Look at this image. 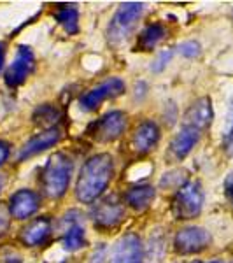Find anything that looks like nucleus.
Instances as JSON below:
<instances>
[{
  "label": "nucleus",
  "mask_w": 233,
  "mask_h": 263,
  "mask_svg": "<svg viewBox=\"0 0 233 263\" xmlns=\"http://www.w3.org/2000/svg\"><path fill=\"white\" fill-rule=\"evenodd\" d=\"M114 176L112 156L107 153L95 155L83 165L75 184V197L81 203H93L104 195Z\"/></svg>",
  "instance_id": "nucleus-1"
},
{
  "label": "nucleus",
  "mask_w": 233,
  "mask_h": 263,
  "mask_svg": "<svg viewBox=\"0 0 233 263\" xmlns=\"http://www.w3.org/2000/svg\"><path fill=\"white\" fill-rule=\"evenodd\" d=\"M72 176V160L65 153H54L44 165L41 174V186L46 197L60 198L65 195L70 184Z\"/></svg>",
  "instance_id": "nucleus-2"
},
{
  "label": "nucleus",
  "mask_w": 233,
  "mask_h": 263,
  "mask_svg": "<svg viewBox=\"0 0 233 263\" xmlns=\"http://www.w3.org/2000/svg\"><path fill=\"white\" fill-rule=\"evenodd\" d=\"M144 12V4L141 2H125L114 12L111 23L107 27V39L109 44L114 48H120L130 39L135 32L137 23Z\"/></svg>",
  "instance_id": "nucleus-3"
},
{
  "label": "nucleus",
  "mask_w": 233,
  "mask_h": 263,
  "mask_svg": "<svg viewBox=\"0 0 233 263\" xmlns=\"http://www.w3.org/2000/svg\"><path fill=\"white\" fill-rule=\"evenodd\" d=\"M203 190L198 181H188L179 188L172 202V213L177 219H193L202 213Z\"/></svg>",
  "instance_id": "nucleus-4"
},
{
  "label": "nucleus",
  "mask_w": 233,
  "mask_h": 263,
  "mask_svg": "<svg viewBox=\"0 0 233 263\" xmlns=\"http://www.w3.org/2000/svg\"><path fill=\"white\" fill-rule=\"evenodd\" d=\"M126 130V114L121 111H111L91 123L88 134L99 142H112L120 139Z\"/></svg>",
  "instance_id": "nucleus-5"
},
{
  "label": "nucleus",
  "mask_w": 233,
  "mask_h": 263,
  "mask_svg": "<svg viewBox=\"0 0 233 263\" xmlns=\"http://www.w3.org/2000/svg\"><path fill=\"white\" fill-rule=\"evenodd\" d=\"M33 67H35V58H33L32 49L28 46L21 44L16 49L14 60L7 67L4 81H6L9 88H18L27 81V78L32 74Z\"/></svg>",
  "instance_id": "nucleus-6"
},
{
  "label": "nucleus",
  "mask_w": 233,
  "mask_h": 263,
  "mask_svg": "<svg viewBox=\"0 0 233 263\" xmlns=\"http://www.w3.org/2000/svg\"><path fill=\"white\" fill-rule=\"evenodd\" d=\"M123 218H125V209L114 195L96 202V205L91 211L93 224L100 230H111V228L118 227L123 221Z\"/></svg>",
  "instance_id": "nucleus-7"
},
{
  "label": "nucleus",
  "mask_w": 233,
  "mask_h": 263,
  "mask_svg": "<svg viewBox=\"0 0 233 263\" xmlns=\"http://www.w3.org/2000/svg\"><path fill=\"white\" fill-rule=\"evenodd\" d=\"M123 91H125V83L120 78H112L84 93L79 99V104H81V109H84V111H95V109L100 107L102 102H105L107 99H116Z\"/></svg>",
  "instance_id": "nucleus-8"
},
{
  "label": "nucleus",
  "mask_w": 233,
  "mask_h": 263,
  "mask_svg": "<svg viewBox=\"0 0 233 263\" xmlns=\"http://www.w3.org/2000/svg\"><path fill=\"white\" fill-rule=\"evenodd\" d=\"M210 244V233L202 227H186L177 232L173 246L176 251L181 254L200 253Z\"/></svg>",
  "instance_id": "nucleus-9"
},
{
  "label": "nucleus",
  "mask_w": 233,
  "mask_h": 263,
  "mask_svg": "<svg viewBox=\"0 0 233 263\" xmlns=\"http://www.w3.org/2000/svg\"><path fill=\"white\" fill-rule=\"evenodd\" d=\"M142 240L137 233H125L112 248L111 263H142Z\"/></svg>",
  "instance_id": "nucleus-10"
},
{
  "label": "nucleus",
  "mask_w": 233,
  "mask_h": 263,
  "mask_svg": "<svg viewBox=\"0 0 233 263\" xmlns=\"http://www.w3.org/2000/svg\"><path fill=\"white\" fill-rule=\"evenodd\" d=\"M212 118H214L212 102H210L209 97H202L197 102H193L188 107V111L184 112L183 126L202 132L212 123Z\"/></svg>",
  "instance_id": "nucleus-11"
},
{
  "label": "nucleus",
  "mask_w": 233,
  "mask_h": 263,
  "mask_svg": "<svg viewBox=\"0 0 233 263\" xmlns=\"http://www.w3.org/2000/svg\"><path fill=\"white\" fill-rule=\"evenodd\" d=\"M41 205V197L32 190H18L9 198V214L16 219H27L37 213Z\"/></svg>",
  "instance_id": "nucleus-12"
},
{
  "label": "nucleus",
  "mask_w": 233,
  "mask_h": 263,
  "mask_svg": "<svg viewBox=\"0 0 233 263\" xmlns=\"http://www.w3.org/2000/svg\"><path fill=\"white\" fill-rule=\"evenodd\" d=\"M62 134L60 130L54 126V128H46L44 132H41V134H37L35 137H32L28 142H25V146L21 147L20 153H18V160L20 162H25V160L32 158V156L39 155V153L49 149V147H53L54 144L60 141Z\"/></svg>",
  "instance_id": "nucleus-13"
},
{
  "label": "nucleus",
  "mask_w": 233,
  "mask_h": 263,
  "mask_svg": "<svg viewBox=\"0 0 233 263\" xmlns=\"http://www.w3.org/2000/svg\"><path fill=\"white\" fill-rule=\"evenodd\" d=\"M160 141V128L154 121H142L141 125L135 128L132 137V147L139 155H146Z\"/></svg>",
  "instance_id": "nucleus-14"
},
{
  "label": "nucleus",
  "mask_w": 233,
  "mask_h": 263,
  "mask_svg": "<svg viewBox=\"0 0 233 263\" xmlns=\"http://www.w3.org/2000/svg\"><path fill=\"white\" fill-rule=\"evenodd\" d=\"M200 139V132L195 128H188V126H183L179 134H176V137L172 139L170 142V153L173 155V158L183 160L191 153L195 147V144Z\"/></svg>",
  "instance_id": "nucleus-15"
},
{
  "label": "nucleus",
  "mask_w": 233,
  "mask_h": 263,
  "mask_svg": "<svg viewBox=\"0 0 233 263\" xmlns=\"http://www.w3.org/2000/svg\"><path fill=\"white\" fill-rule=\"evenodd\" d=\"M49 233H51L49 218H37L21 230V240H23V244L33 248V246H39L44 242L49 237Z\"/></svg>",
  "instance_id": "nucleus-16"
},
{
  "label": "nucleus",
  "mask_w": 233,
  "mask_h": 263,
  "mask_svg": "<svg viewBox=\"0 0 233 263\" xmlns=\"http://www.w3.org/2000/svg\"><path fill=\"white\" fill-rule=\"evenodd\" d=\"M53 16L69 35L79 32V9L75 4H56Z\"/></svg>",
  "instance_id": "nucleus-17"
},
{
  "label": "nucleus",
  "mask_w": 233,
  "mask_h": 263,
  "mask_svg": "<svg viewBox=\"0 0 233 263\" xmlns=\"http://www.w3.org/2000/svg\"><path fill=\"white\" fill-rule=\"evenodd\" d=\"M154 197H156V190L149 184L132 186L125 195L126 203H128L132 209L139 211V213H141V211H146L147 207L151 205V202L154 200Z\"/></svg>",
  "instance_id": "nucleus-18"
},
{
  "label": "nucleus",
  "mask_w": 233,
  "mask_h": 263,
  "mask_svg": "<svg viewBox=\"0 0 233 263\" xmlns=\"http://www.w3.org/2000/svg\"><path fill=\"white\" fill-rule=\"evenodd\" d=\"M167 32H165V27L162 23H152L147 25L144 30L139 33V39H137V49L141 51H152L156 46L160 44Z\"/></svg>",
  "instance_id": "nucleus-19"
},
{
  "label": "nucleus",
  "mask_w": 233,
  "mask_h": 263,
  "mask_svg": "<svg viewBox=\"0 0 233 263\" xmlns=\"http://www.w3.org/2000/svg\"><path fill=\"white\" fill-rule=\"evenodd\" d=\"M63 249L74 253L77 249H81L84 244H86V233H84V228L79 223H72L69 228H67L65 235L62 239Z\"/></svg>",
  "instance_id": "nucleus-20"
},
{
  "label": "nucleus",
  "mask_w": 233,
  "mask_h": 263,
  "mask_svg": "<svg viewBox=\"0 0 233 263\" xmlns=\"http://www.w3.org/2000/svg\"><path fill=\"white\" fill-rule=\"evenodd\" d=\"M60 111H58L54 105L51 104H44L33 112V121L37 125H42V126H48V128H54V125L60 120Z\"/></svg>",
  "instance_id": "nucleus-21"
},
{
  "label": "nucleus",
  "mask_w": 233,
  "mask_h": 263,
  "mask_svg": "<svg viewBox=\"0 0 233 263\" xmlns=\"http://www.w3.org/2000/svg\"><path fill=\"white\" fill-rule=\"evenodd\" d=\"M223 142H224V149H226V153L230 156H233V100L230 104V111H228L226 123H224Z\"/></svg>",
  "instance_id": "nucleus-22"
},
{
  "label": "nucleus",
  "mask_w": 233,
  "mask_h": 263,
  "mask_svg": "<svg viewBox=\"0 0 233 263\" xmlns=\"http://www.w3.org/2000/svg\"><path fill=\"white\" fill-rule=\"evenodd\" d=\"M176 182L177 186H183L186 184V176H184V172H181V171H172V172H168V174H165L163 176V179L160 181V186L162 188H172V184Z\"/></svg>",
  "instance_id": "nucleus-23"
},
{
  "label": "nucleus",
  "mask_w": 233,
  "mask_h": 263,
  "mask_svg": "<svg viewBox=\"0 0 233 263\" xmlns=\"http://www.w3.org/2000/svg\"><path fill=\"white\" fill-rule=\"evenodd\" d=\"M200 44H198L197 41H186V42H181L179 46H177V51H179L183 57L186 58H195L200 54Z\"/></svg>",
  "instance_id": "nucleus-24"
},
{
  "label": "nucleus",
  "mask_w": 233,
  "mask_h": 263,
  "mask_svg": "<svg viewBox=\"0 0 233 263\" xmlns=\"http://www.w3.org/2000/svg\"><path fill=\"white\" fill-rule=\"evenodd\" d=\"M172 58V49H163L162 53H158V57H156V60L152 62L151 65V70L152 72H162L165 67L168 65V62H170Z\"/></svg>",
  "instance_id": "nucleus-25"
},
{
  "label": "nucleus",
  "mask_w": 233,
  "mask_h": 263,
  "mask_svg": "<svg viewBox=\"0 0 233 263\" xmlns=\"http://www.w3.org/2000/svg\"><path fill=\"white\" fill-rule=\"evenodd\" d=\"M105 256H107V246L99 244V246H96V249L91 254L90 263H105Z\"/></svg>",
  "instance_id": "nucleus-26"
},
{
  "label": "nucleus",
  "mask_w": 233,
  "mask_h": 263,
  "mask_svg": "<svg viewBox=\"0 0 233 263\" xmlns=\"http://www.w3.org/2000/svg\"><path fill=\"white\" fill-rule=\"evenodd\" d=\"M9 153H11L9 144H7L6 141H0V165L6 163V160L9 158Z\"/></svg>",
  "instance_id": "nucleus-27"
},
{
  "label": "nucleus",
  "mask_w": 233,
  "mask_h": 263,
  "mask_svg": "<svg viewBox=\"0 0 233 263\" xmlns=\"http://www.w3.org/2000/svg\"><path fill=\"white\" fill-rule=\"evenodd\" d=\"M224 190H226V197L230 198V202L233 203V174L226 177V181H224Z\"/></svg>",
  "instance_id": "nucleus-28"
},
{
  "label": "nucleus",
  "mask_w": 233,
  "mask_h": 263,
  "mask_svg": "<svg viewBox=\"0 0 233 263\" xmlns=\"http://www.w3.org/2000/svg\"><path fill=\"white\" fill-rule=\"evenodd\" d=\"M7 227H9V218H7L6 211L0 209V233H4L7 230Z\"/></svg>",
  "instance_id": "nucleus-29"
},
{
  "label": "nucleus",
  "mask_w": 233,
  "mask_h": 263,
  "mask_svg": "<svg viewBox=\"0 0 233 263\" xmlns=\"http://www.w3.org/2000/svg\"><path fill=\"white\" fill-rule=\"evenodd\" d=\"M4 60H6V44H4V42H0V72H2Z\"/></svg>",
  "instance_id": "nucleus-30"
},
{
  "label": "nucleus",
  "mask_w": 233,
  "mask_h": 263,
  "mask_svg": "<svg viewBox=\"0 0 233 263\" xmlns=\"http://www.w3.org/2000/svg\"><path fill=\"white\" fill-rule=\"evenodd\" d=\"M2 188H4V177H0V192H2Z\"/></svg>",
  "instance_id": "nucleus-31"
},
{
  "label": "nucleus",
  "mask_w": 233,
  "mask_h": 263,
  "mask_svg": "<svg viewBox=\"0 0 233 263\" xmlns=\"http://www.w3.org/2000/svg\"><path fill=\"white\" fill-rule=\"evenodd\" d=\"M197 263H200V261H197ZM210 263H221V261H210Z\"/></svg>",
  "instance_id": "nucleus-32"
}]
</instances>
